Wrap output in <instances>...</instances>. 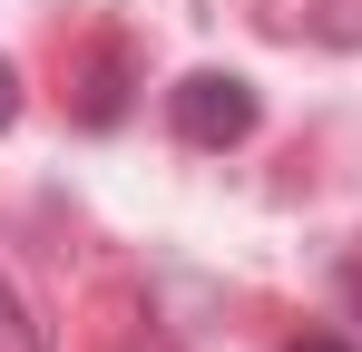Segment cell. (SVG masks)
Instances as JSON below:
<instances>
[{"label":"cell","mask_w":362,"mask_h":352,"mask_svg":"<svg viewBox=\"0 0 362 352\" xmlns=\"http://www.w3.org/2000/svg\"><path fill=\"white\" fill-rule=\"evenodd\" d=\"M245 127H255V88H245L235 69H196L177 88V137L186 147H235Z\"/></svg>","instance_id":"obj_1"},{"label":"cell","mask_w":362,"mask_h":352,"mask_svg":"<svg viewBox=\"0 0 362 352\" xmlns=\"http://www.w3.org/2000/svg\"><path fill=\"white\" fill-rule=\"evenodd\" d=\"M0 352H40V333L20 323V303H10V284H0Z\"/></svg>","instance_id":"obj_2"},{"label":"cell","mask_w":362,"mask_h":352,"mask_svg":"<svg viewBox=\"0 0 362 352\" xmlns=\"http://www.w3.org/2000/svg\"><path fill=\"white\" fill-rule=\"evenodd\" d=\"M10 117H20V69L0 59V127H10Z\"/></svg>","instance_id":"obj_3"},{"label":"cell","mask_w":362,"mask_h":352,"mask_svg":"<svg viewBox=\"0 0 362 352\" xmlns=\"http://www.w3.org/2000/svg\"><path fill=\"white\" fill-rule=\"evenodd\" d=\"M284 352H353V343H333V333H303V343H284Z\"/></svg>","instance_id":"obj_4"}]
</instances>
